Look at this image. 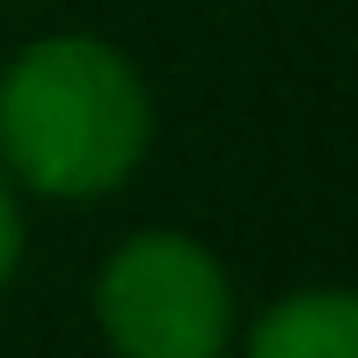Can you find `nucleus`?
Wrapping results in <instances>:
<instances>
[{
	"instance_id": "f257e3e1",
	"label": "nucleus",
	"mask_w": 358,
	"mask_h": 358,
	"mask_svg": "<svg viewBox=\"0 0 358 358\" xmlns=\"http://www.w3.org/2000/svg\"><path fill=\"white\" fill-rule=\"evenodd\" d=\"M154 139L139 66L103 37H37L0 73V154L44 198H103Z\"/></svg>"
},
{
	"instance_id": "20e7f679",
	"label": "nucleus",
	"mask_w": 358,
	"mask_h": 358,
	"mask_svg": "<svg viewBox=\"0 0 358 358\" xmlns=\"http://www.w3.org/2000/svg\"><path fill=\"white\" fill-rule=\"evenodd\" d=\"M15 256H22V213H15V198H8V176H0V285H8Z\"/></svg>"
},
{
	"instance_id": "f03ea898",
	"label": "nucleus",
	"mask_w": 358,
	"mask_h": 358,
	"mask_svg": "<svg viewBox=\"0 0 358 358\" xmlns=\"http://www.w3.org/2000/svg\"><path fill=\"white\" fill-rule=\"evenodd\" d=\"M95 315L117 358H227L234 300L190 234H139L103 264Z\"/></svg>"
},
{
	"instance_id": "7ed1b4c3",
	"label": "nucleus",
	"mask_w": 358,
	"mask_h": 358,
	"mask_svg": "<svg viewBox=\"0 0 358 358\" xmlns=\"http://www.w3.org/2000/svg\"><path fill=\"white\" fill-rule=\"evenodd\" d=\"M249 358H358L351 292H292L249 336Z\"/></svg>"
}]
</instances>
